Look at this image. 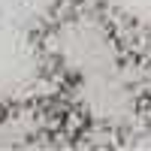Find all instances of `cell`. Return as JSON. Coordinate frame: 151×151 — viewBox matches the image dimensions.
Instances as JSON below:
<instances>
[{
  "mask_svg": "<svg viewBox=\"0 0 151 151\" xmlns=\"http://www.w3.org/2000/svg\"><path fill=\"white\" fill-rule=\"evenodd\" d=\"M55 55L79 91L88 112L100 121H127L136 106V88L118 40L97 15H76L55 33Z\"/></svg>",
  "mask_w": 151,
  "mask_h": 151,
  "instance_id": "6da1fadb",
  "label": "cell"
}]
</instances>
